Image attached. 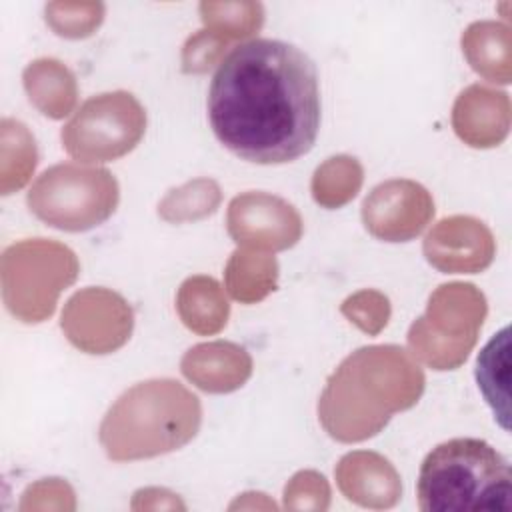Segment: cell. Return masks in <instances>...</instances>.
<instances>
[{
    "instance_id": "cell-1",
    "label": "cell",
    "mask_w": 512,
    "mask_h": 512,
    "mask_svg": "<svg viewBox=\"0 0 512 512\" xmlns=\"http://www.w3.org/2000/svg\"><path fill=\"white\" fill-rule=\"evenodd\" d=\"M206 106L214 136L238 158L294 162L318 136V72L294 44L256 38L220 60Z\"/></svg>"
},
{
    "instance_id": "cell-2",
    "label": "cell",
    "mask_w": 512,
    "mask_h": 512,
    "mask_svg": "<svg viewBox=\"0 0 512 512\" xmlns=\"http://www.w3.org/2000/svg\"><path fill=\"white\" fill-rule=\"evenodd\" d=\"M422 392L424 374L400 346H364L328 378L318 418L334 440L362 442L376 436L394 412L412 408Z\"/></svg>"
},
{
    "instance_id": "cell-3",
    "label": "cell",
    "mask_w": 512,
    "mask_h": 512,
    "mask_svg": "<svg viewBox=\"0 0 512 512\" xmlns=\"http://www.w3.org/2000/svg\"><path fill=\"white\" fill-rule=\"evenodd\" d=\"M200 400L170 378L138 382L106 412L98 438L114 462L154 458L186 446L200 428Z\"/></svg>"
},
{
    "instance_id": "cell-4",
    "label": "cell",
    "mask_w": 512,
    "mask_h": 512,
    "mask_svg": "<svg viewBox=\"0 0 512 512\" xmlns=\"http://www.w3.org/2000/svg\"><path fill=\"white\" fill-rule=\"evenodd\" d=\"M416 494L422 512H510V462L486 440H446L424 458Z\"/></svg>"
},
{
    "instance_id": "cell-5",
    "label": "cell",
    "mask_w": 512,
    "mask_h": 512,
    "mask_svg": "<svg viewBox=\"0 0 512 512\" xmlns=\"http://www.w3.org/2000/svg\"><path fill=\"white\" fill-rule=\"evenodd\" d=\"M76 254L54 240L32 238L8 246L2 254V298L8 312L36 324L50 318L62 290L76 282Z\"/></svg>"
},
{
    "instance_id": "cell-6",
    "label": "cell",
    "mask_w": 512,
    "mask_h": 512,
    "mask_svg": "<svg viewBox=\"0 0 512 512\" xmlns=\"http://www.w3.org/2000/svg\"><path fill=\"white\" fill-rule=\"evenodd\" d=\"M118 200L120 188L112 172L74 162L44 170L26 196L38 220L66 232L100 226L114 214Z\"/></svg>"
},
{
    "instance_id": "cell-7",
    "label": "cell",
    "mask_w": 512,
    "mask_h": 512,
    "mask_svg": "<svg viewBox=\"0 0 512 512\" xmlns=\"http://www.w3.org/2000/svg\"><path fill=\"white\" fill-rule=\"evenodd\" d=\"M486 316V298L462 282L442 284L428 302L426 314L408 332L412 356L434 370L458 368L474 348Z\"/></svg>"
},
{
    "instance_id": "cell-8",
    "label": "cell",
    "mask_w": 512,
    "mask_h": 512,
    "mask_svg": "<svg viewBox=\"0 0 512 512\" xmlns=\"http://www.w3.org/2000/svg\"><path fill=\"white\" fill-rule=\"evenodd\" d=\"M146 112L130 92H106L88 98L62 128L64 150L80 162L116 160L142 140Z\"/></svg>"
},
{
    "instance_id": "cell-9",
    "label": "cell",
    "mask_w": 512,
    "mask_h": 512,
    "mask_svg": "<svg viewBox=\"0 0 512 512\" xmlns=\"http://www.w3.org/2000/svg\"><path fill=\"white\" fill-rule=\"evenodd\" d=\"M60 326L78 350L108 354L126 344L134 316L120 294L106 288H84L66 302Z\"/></svg>"
},
{
    "instance_id": "cell-10",
    "label": "cell",
    "mask_w": 512,
    "mask_h": 512,
    "mask_svg": "<svg viewBox=\"0 0 512 512\" xmlns=\"http://www.w3.org/2000/svg\"><path fill=\"white\" fill-rule=\"evenodd\" d=\"M226 228L238 246L286 250L302 236V218L286 200L268 192H244L232 198Z\"/></svg>"
},
{
    "instance_id": "cell-11",
    "label": "cell",
    "mask_w": 512,
    "mask_h": 512,
    "mask_svg": "<svg viewBox=\"0 0 512 512\" xmlns=\"http://www.w3.org/2000/svg\"><path fill=\"white\" fill-rule=\"evenodd\" d=\"M434 216L430 192L406 178L378 184L362 204L366 230L384 242H408L416 238Z\"/></svg>"
},
{
    "instance_id": "cell-12",
    "label": "cell",
    "mask_w": 512,
    "mask_h": 512,
    "mask_svg": "<svg viewBox=\"0 0 512 512\" xmlns=\"http://www.w3.org/2000/svg\"><path fill=\"white\" fill-rule=\"evenodd\" d=\"M428 264L450 274H476L488 268L496 254L492 232L472 216L440 220L424 238Z\"/></svg>"
},
{
    "instance_id": "cell-13",
    "label": "cell",
    "mask_w": 512,
    "mask_h": 512,
    "mask_svg": "<svg viewBox=\"0 0 512 512\" xmlns=\"http://www.w3.org/2000/svg\"><path fill=\"white\" fill-rule=\"evenodd\" d=\"M340 492L358 506L384 510L392 508L402 496V482L396 468L376 452H350L336 470Z\"/></svg>"
},
{
    "instance_id": "cell-14",
    "label": "cell",
    "mask_w": 512,
    "mask_h": 512,
    "mask_svg": "<svg viewBox=\"0 0 512 512\" xmlns=\"http://www.w3.org/2000/svg\"><path fill=\"white\" fill-rule=\"evenodd\" d=\"M452 126L460 140L474 148L498 146L510 128V100L506 92H496L474 84L454 102Z\"/></svg>"
},
{
    "instance_id": "cell-15",
    "label": "cell",
    "mask_w": 512,
    "mask_h": 512,
    "mask_svg": "<svg viewBox=\"0 0 512 512\" xmlns=\"http://www.w3.org/2000/svg\"><path fill=\"white\" fill-rule=\"evenodd\" d=\"M182 374L204 392L224 394L240 388L252 374L250 354L232 342H206L190 348L182 362Z\"/></svg>"
},
{
    "instance_id": "cell-16",
    "label": "cell",
    "mask_w": 512,
    "mask_h": 512,
    "mask_svg": "<svg viewBox=\"0 0 512 512\" xmlns=\"http://www.w3.org/2000/svg\"><path fill=\"white\" fill-rule=\"evenodd\" d=\"M476 382L502 430H510V328H500L480 350Z\"/></svg>"
},
{
    "instance_id": "cell-17",
    "label": "cell",
    "mask_w": 512,
    "mask_h": 512,
    "mask_svg": "<svg viewBox=\"0 0 512 512\" xmlns=\"http://www.w3.org/2000/svg\"><path fill=\"white\" fill-rule=\"evenodd\" d=\"M176 308L184 326L200 336L220 332L230 314L220 284L210 276H192L184 280L176 296Z\"/></svg>"
},
{
    "instance_id": "cell-18",
    "label": "cell",
    "mask_w": 512,
    "mask_h": 512,
    "mask_svg": "<svg viewBox=\"0 0 512 512\" xmlns=\"http://www.w3.org/2000/svg\"><path fill=\"white\" fill-rule=\"evenodd\" d=\"M24 88L30 102L48 118L68 116L76 104V82L72 72L58 60L42 58L24 70Z\"/></svg>"
},
{
    "instance_id": "cell-19",
    "label": "cell",
    "mask_w": 512,
    "mask_h": 512,
    "mask_svg": "<svg viewBox=\"0 0 512 512\" xmlns=\"http://www.w3.org/2000/svg\"><path fill=\"white\" fill-rule=\"evenodd\" d=\"M470 66L490 82H510V30L496 22H474L462 34Z\"/></svg>"
},
{
    "instance_id": "cell-20",
    "label": "cell",
    "mask_w": 512,
    "mask_h": 512,
    "mask_svg": "<svg viewBox=\"0 0 512 512\" xmlns=\"http://www.w3.org/2000/svg\"><path fill=\"white\" fill-rule=\"evenodd\" d=\"M278 280V262L274 256L254 248H238L224 270V282L230 296L242 304L264 300Z\"/></svg>"
},
{
    "instance_id": "cell-21",
    "label": "cell",
    "mask_w": 512,
    "mask_h": 512,
    "mask_svg": "<svg viewBox=\"0 0 512 512\" xmlns=\"http://www.w3.org/2000/svg\"><path fill=\"white\" fill-rule=\"evenodd\" d=\"M362 174V166L356 158H328L314 172L312 196L324 208H340L358 194L362 186Z\"/></svg>"
},
{
    "instance_id": "cell-22",
    "label": "cell",
    "mask_w": 512,
    "mask_h": 512,
    "mask_svg": "<svg viewBox=\"0 0 512 512\" xmlns=\"http://www.w3.org/2000/svg\"><path fill=\"white\" fill-rule=\"evenodd\" d=\"M220 186L210 178H198L170 190L158 204V214L166 222L200 220L216 212L220 206Z\"/></svg>"
},
{
    "instance_id": "cell-23",
    "label": "cell",
    "mask_w": 512,
    "mask_h": 512,
    "mask_svg": "<svg viewBox=\"0 0 512 512\" xmlns=\"http://www.w3.org/2000/svg\"><path fill=\"white\" fill-rule=\"evenodd\" d=\"M36 142L22 122L2 120V194L22 188L36 166Z\"/></svg>"
},
{
    "instance_id": "cell-24",
    "label": "cell",
    "mask_w": 512,
    "mask_h": 512,
    "mask_svg": "<svg viewBox=\"0 0 512 512\" xmlns=\"http://www.w3.org/2000/svg\"><path fill=\"white\" fill-rule=\"evenodd\" d=\"M340 312L362 332L376 336L388 324L390 302L378 290H360L342 302Z\"/></svg>"
},
{
    "instance_id": "cell-25",
    "label": "cell",
    "mask_w": 512,
    "mask_h": 512,
    "mask_svg": "<svg viewBox=\"0 0 512 512\" xmlns=\"http://www.w3.org/2000/svg\"><path fill=\"white\" fill-rule=\"evenodd\" d=\"M284 506L290 510H326L330 506L326 478L314 470L298 472L284 488Z\"/></svg>"
},
{
    "instance_id": "cell-26",
    "label": "cell",
    "mask_w": 512,
    "mask_h": 512,
    "mask_svg": "<svg viewBox=\"0 0 512 512\" xmlns=\"http://www.w3.org/2000/svg\"><path fill=\"white\" fill-rule=\"evenodd\" d=\"M224 38L212 34L210 30H202L188 38L182 52V70L188 74H200L212 68L224 54L226 48ZM220 64V62H218Z\"/></svg>"
}]
</instances>
